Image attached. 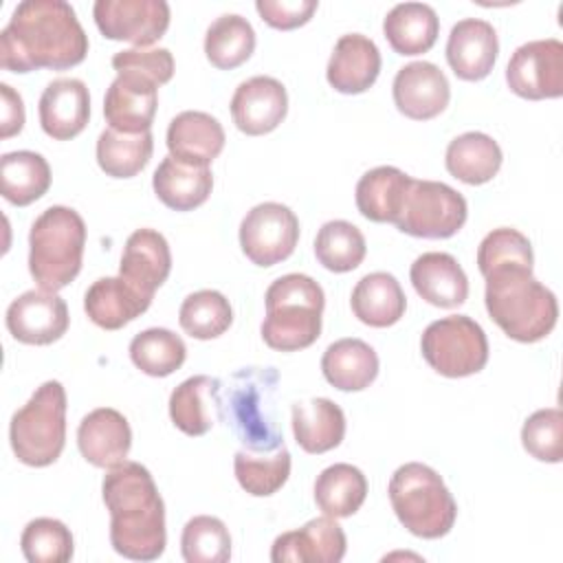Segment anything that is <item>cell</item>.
<instances>
[{"label":"cell","mask_w":563,"mask_h":563,"mask_svg":"<svg viewBox=\"0 0 563 563\" xmlns=\"http://www.w3.org/2000/svg\"><path fill=\"white\" fill-rule=\"evenodd\" d=\"M88 35L64 0H22L0 31V64L11 73L64 70L84 62Z\"/></svg>","instance_id":"1"},{"label":"cell","mask_w":563,"mask_h":563,"mask_svg":"<svg viewBox=\"0 0 563 563\" xmlns=\"http://www.w3.org/2000/svg\"><path fill=\"white\" fill-rule=\"evenodd\" d=\"M110 510V543L132 561H154L165 552V504L152 473L139 462L112 466L101 482Z\"/></svg>","instance_id":"2"},{"label":"cell","mask_w":563,"mask_h":563,"mask_svg":"<svg viewBox=\"0 0 563 563\" xmlns=\"http://www.w3.org/2000/svg\"><path fill=\"white\" fill-rule=\"evenodd\" d=\"M486 310L490 319L515 341L534 343L556 325L559 303L532 268H497L486 277Z\"/></svg>","instance_id":"3"},{"label":"cell","mask_w":563,"mask_h":563,"mask_svg":"<svg viewBox=\"0 0 563 563\" xmlns=\"http://www.w3.org/2000/svg\"><path fill=\"white\" fill-rule=\"evenodd\" d=\"M264 303L266 317L260 332L268 347L297 352L319 339L325 297L310 275L288 273L277 277L266 288Z\"/></svg>","instance_id":"4"},{"label":"cell","mask_w":563,"mask_h":563,"mask_svg":"<svg viewBox=\"0 0 563 563\" xmlns=\"http://www.w3.org/2000/svg\"><path fill=\"white\" fill-rule=\"evenodd\" d=\"M86 246L84 218L64 205L44 209L29 233V271L40 288L57 292L81 271Z\"/></svg>","instance_id":"5"},{"label":"cell","mask_w":563,"mask_h":563,"mask_svg":"<svg viewBox=\"0 0 563 563\" xmlns=\"http://www.w3.org/2000/svg\"><path fill=\"white\" fill-rule=\"evenodd\" d=\"M387 493L398 521L416 537L440 539L455 523L457 504L442 477L427 464L398 466Z\"/></svg>","instance_id":"6"},{"label":"cell","mask_w":563,"mask_h":563,"mask_svg":"<svg viewBox=\"0 0 563 563\" xmlns=\"http://www.w3.org/2000/svg\"><path fill=\"white\" fill-rule=\"evenodd\" d=\"M277 378L273 367H244L229 378L222 411H227L238 440L251 451H275L284 446V431L277 422L275 407Z\"/></svg>","instance_id":"7"},{"label":"cell","mask_w":563,"mask_h":563,"mask_svg":"<svg viewBox=\"0 0 563 563\" xmlns=\"http://www.w3.org/2000/svg\"><path fill=\"white\" fill-rule=\"evenodd\" d=\"M15 457L26 466L53 464L66 442V389L59 380L42 383L9 424Z\"/></svg>","instance_id":"8"},{"label":"cell","mask_w":563,"mask_h":563,"mask_svg":"<svg viewBox=\"0 0 563 563\" xmlns=\"http://www.w3.org/2000/svg\"><path fill=\"white\" fill-rule=\"evenodd\" d=\"M424 361L446 378H462L488 363V339L482 325L466 314L431 321L420 339Z\"/></svg>","instance_id":"9"},{"label":"cell","mask_w":563,"mask_h":563,"mask_svg":"<svg viewBox=\"0 0 563 563\" xmlns=\"http://www.w3.org/2000/svg\"><path fill=\"white\" fill-rule=\"evenodd\" d=\"M466 216L468 207L460 191L446 183L411 178L394 224L413 238L442 240L455 235L464 227Z\"/></svg>","instance_id":"10"},{"label":"cell","mask_w":563,"mask_h":563,"mask_svg":"<svg viewBox=\"0 0 563 563\" xmlns=\"http://www.w3.org/2000/svg\"><path fill=\"white\" fill-rule=\"evenodd\" d=\"M299 220L282 202H260L240 222L242 253L257 266H275L292 255Z\"/></svg>","instance_id":"11"},{"label":"cell","mask_w":563,"mask_h":563,"mask_svg":"<svg viewBox=\"0 0 563 563\" xmlns=\"http://www.w3.org/2000/svg\"><path fill=\"white\" fill-rule=\"evenodd\" d=\"M508 88L523 99L563 95V44L556 37L532 40L515 48L506 66Z\"/></svg>","instance_id":"12"},{"label":"cell","mask_w":563,"mask_h":563,"mask_svg":"<svg viewBox=\"0 0 563 563\" xmlns=\"http://www.w3.org/2000/svg\"><path fill=\"white\" fill-rule=\"evenodd\" d=\"M92 18L108 40H125L136 48H147L167 31L169 4L165 0H97Z\"/></svg>","instance_id":"13"},{"label":"cell","mask_w":563,"mask_h":563,"mask_svg":"<svg viewBox=\"0 0 563 563\" xmlns=\"http://www.w3.org/2000/svg\"><path fill=\"white\" fill-rule=\"evenodd\" d=\"M68 306L51 290L33 288L15 297L7 308V330L26 345H48L68 330Z\"/></svg>","instance_id":"14"},{"label":"cell","mask_w":563,"mask_h":563,"mask_svg":"<svg viewBox=\"0 0 563 563\" xmlns=\"http://www.w3.org/2000/svg\"><path fill=\"white\" fill-rule=\"evenodd\" d=\"M158 106V84L141 73L121 70L103 99V117L112 130L125 134L147 132Z\"/></svg>","instance_id":"15"},{"label":"cell","mask_w":563,"mask_h":563,"mask_svg":"<svg viewBox=\"0 0 563 563\" xmlns=\"http://www.w3.org/2000/svg\"><path fill=\"white\" fill-rule=\"evenodd\" d=\"M288 95L279 79L255 75L242 81L231 97V117L240 132L260 136L273 132L286 117Z\"/></svg>","instance_id":"16"},{"label":"cell","mask_w":563,"mask_h":563,"mask_svg":"<svg viewBox=\"0 0 563 563\" xmlns=\"http://www.w3.org/2000/svg\"><path fill=\"white\" fill-rule=\"evenodd\" d=\"M391 92L396 108L416 121H429L438 117L451 99L446 75L435 64L424 59L398 68Z\"/></svg>","instance_id":"17"},{"label":"cell","mask_w":563,"mask_h":563,"mask_svg":"<svg viewBox=\"0 0 563 563\" xmlns=\"http://www.w3.org/2000/svg\"><path fill=\"white\" fill-rule=\"evenodd\" d=\"M345 532L334 517L310 519L303 528L279 534L271 548L273 563H339L345 556Z\"/></svg>","instance_id":"18"},{"label":"cell","mask_w":563,"mask_h":563,"mask_svg":"<svg viewBox=\"0 0 563 563\" xmlns=\"http://www.w3.org/2000/svg\"><path fill=\"white\" fill-rule=\"evenodd\" d=\"M497 31L482 18H464L453 24L446 40V62L464 81L484 79L497 59Z\"/></svg>","instance_id":"19"},{"label":"cell","mask_w":563,"mask_h":563,"mask_svg":"<svg viewBox=\"0 0 563 563\" xmlns=\"http://www.w3.org/2000/svg\"><path fill=\"white\" fill-rule=\"evenodd\" d=\"M77 446L84 460L92 466L112 468L125 462L132 446V429L121 411L99 407L81 418L77 427Z\"/></svg>","instance_id":"20"},{"label":"cell","mask_w":563,"mask_h":563,"mask_svg":"<svg viewBox=\"0 0 563 563\" xmlns=\"http://www.w3.org/2000/svg\"><path fill=\"white\" fill-rule=\"evenodd\" d=\"M40 125L55 141L77 136L90 117V95L81 79L57 77L40 97Z\"/></svg>","instance_id":"21"},{"label":"cell","mask_w":563,"mask_h":563,"mask_svg":"<svg viewBox=\"0 0 563 563\" xmlns=\"http://www.w3.org/2000/svg\"><path fill=\"white\" fill-rule=\"evenodd\" d=\"M380 73V51L363 33H345L336 40L328 59V84L343 95L365 92Z\"/></svg>","instance_id":"22"},{"label":"cell","mask_w":563,"mask_h":563,"mask_svg":"<svg viewBox=\"0 0 563 563\" xmlns=\"http://www.w3.org/2000/svg\"><path fill=\"white\" fill-rule=\"evenodd\" d=\"M172 253L163 233L136 229L123 246L119 275L139 292L154 299L156 288L169 277Z\"/></svg>","instance_id":"23"},{"label":"cell","mask_w":563,"mask_h":563,"mask_svg":"<svg viewBox=\"0 0 563 563\" xmlns=\"http://www.w3.org/2000/svg\"><path fill=\"white\" fill-rule=\"evenodd\" d=\"M409 279L416 292L431 306L457 308L468 297V279L451 253L429 251L413 260Z\"/></svg>","instance_id":"24"},{"label":"cell","mask_w":563,"mask_h":563,"mask_svg":"<svg viewBox=\"0 0 563 563\" xmlns=\"http://www.w3.org/2000/svg\"><path fill=\"white\" fill-rule=\"evenodd\" d=\"M224 128L220 121L200 110H185L169 121L167 150L174 158L209 167L224 147Z\"/></svg>","instance_id":"25"},{"label":"cell","mask_w":563,"mask_h":563,"mask_svg":"<svg viewBox=\"0 0 563 563\" xmlns=\"http://www.w3.org/2000/svg\"><path fill=\"white\" fill-rule=\"evenodd\" d=\"M222 383L211 376H189L169 396V418L187 435H205L222 416Z\"/></svg>","instance_id":"26"},{"label":"cell","mask_w":563,"mask_h":563,"mask_svg":"<svg viewBox=\"0 0 563 563\" xmlns=\"http://www.w3.org/2000/svg\"><path fill=\"white\" fill-rule=\"evenodd\" d=\"M152 303V297L139 292L132 284L119 277H99L84 295L88 319L103 330H119Z\"/></svg>","instance_id":"27"},{"label":"cell","mask_w":563,"mask_h":563,"mask_svg":"<svg viewBox=\"0 0 563 563\" xmlns=\"http://www.w3.org/2000/svg\"><path fill=\"white\" fill-rule=\"evenodd\" d=\"M152 187L165 207L174 211H191L209 198L213 174L209 167L189 165L167 154L152 176Z\"/></svg>","instance_id":"28"},{"label":"cell","mask_w":563,"mask_h":563,"mask_svg":"<svg viewBox=\"0 0 563 563\" xmlns=\"http://www.w3.org/2000/svg\"><path fill=\"white\" fill-rule=\"evenodd\" d=\"M350 306L354 317L372 328H387L400 321L407 308V297L400 282L385 271L367 273L352 290Z\"/></svg>","instance_id":"29"},{"label":"cell","mask_w":563,"mask_h":563,"mask_svg":"<svg viewBox=\"0 0 563 563\" xmlns=\"http://www.w3.org/2000/svg\"><path fill=\"white\" fill-rule=\"evenodd\" d=\"M321 372L332 387L361 391L378 376V356L374 347L361 339H339L325 347Z\"/></svg>","instance_id":"30"},{"label":"cell","mask_w":563,"mask_h":563,"mask_svg":"<svg viewBox=\"0 0 563 563\" xmlns=\"http://www.w3.org/2000/svg\"><path fill=\"white\" fill-rule=\"evenodd\" d=\"M292 433L306 453H325L341 444L345 435V413L330 398L295 402Z\"/></svg>","instance_id":"31"},{"label":"cell","mask_w":563,"mask_h":563,"mask_svg":"<svg viewBox=\"0 0 563 563\" xmlns=\"http://www.w3.org/2000/svg\"><path fill=\"white\" fill-rule=\"evenodd\" d=\"M383 33L398 55H420L435 44L440 20L431 4L400 2L387 11Z\"/></svg>","instance_id":"32"},{"label":"cell","mask_w":563,"mask_h":563,"mask_svg":"<svg viewBox=\"0 0 563 563\" xmlns=\"http://www.w3.org/2000/svg\"><path fill=\"white\" fill-rule=\"evenodd\" d=\"M504 154L499 143L484 132H464L455 136L444 154L451 176L466 185H484L497 176Z\"/></svg>","instance_id":"33"},{"label":"cell","mask_w":563,"mask_h":563,"mask_svg":"<svg viewBox=\"0 0 563 563\" xmlns=\"http://www.w3.org/2000/svg\"><path fill=\"white\" fill-rule=\"evenodd\" d=\"M411 176L391 165H380L361 176L356 183V207L372 222H396Z\"/></svg>","instance_id":"34"},{"label":"cell","mask_w":563,"mask_h":563,"mask_svg":"<svg viewBox=\"0 0 563 563\" xmlns=\"http://www.w3.org/2000/svg\"><path fill=\"white\" fill-rule=\"evenodd\" d=\"M51 187V167L46 158L31 150L7 152L0 158V189L4 200L26 207L42 198Z\"/></svg>","instance_id":"35"},{"label":"cell","mask_w":563,"mask_h":563,"mask_svg":"<svg viewBox=\"0 0 563 563\" xmlns=\"http://www.w3.org/2000/svg\"><path fill=\"white\" fill-rule=\"evenodd\" d=\"M367 497V479L361 468L339 462L323 468L314 479V501L328 517H352Z\"/></svg>","instance_id":"36"},{"label":"cell","mask_w":563,"mask_h":563,"mask_svg":"<svg viewBox=\"0 0 563 563\" xmlns=\"http://www.w3.org/2000/svg\"><path fill=\"white\" fill-rule=\"evenodd\" d=\"M253 48L255 31L240 13H222L205 33V55L220 70H231L244 64Z\"/></svg>","instance_id":"37"},{"label":"cell","mask_w":563,"mask_h":563,"mask_svg":"<svg viewBox=\"0 0 563 563\" xmlns=\"http://www.w3.org/2000/svg\"><path fill=\"white\" fill-rule=\"evenodd\" d=\"M154 136L152 132L125 134L106 128L97 139V163L112 178L136 176L152 158Z\"/></svg>","instance_id":"38"},{"label":"cell","mask_w":563,"mask_h":563,"mask_svg":"<svg viewBox=\"0 0 563 563\" xmlns=\"http://www.w3.org/2000/svg\"><path fill=\"white\" fill-rule=\"evenodd\" d=\"M233 471L249 495L268 497L286 484L290 475V453L286 446L275 451L242 449L233 457Z\"/></svg>","instance_id":"39"},{"label":"cell","mask_w":563,"mask_h":563,"mask_svg":"<svg viewBox=\"0 0 563 563\" xmlns=\"http://www.w3.org/2000/svg\"><path fill=\"white\" fill-rule=\"evenodd\" d=\"M365 253L367 246L361 229L347 220H330L317 231L314 255L332 273L354 271L365 260Z\"/></svg>","instance_id":"40"},{"label":"cell","mask_w":563,"mask_h":563,"mask_svg":"<svg viewBox=\"0 0 563 563\" xmlns=\"http://www.w3.org/2000/svg\"><path fill=\"white\" fill-rule=\"evenodd\" d=\"M180 328L200 341L216 339L233 323V310L229 299L211 288L187 295L178 310Z\"/></svg>","instance_id":"41"},{"label":"cell","mask_w":563,"mask_h":563,"mask_svg":"<svg viewBox=\"0 0 563 563\" xmlns=\"http://www.w3.org/2000/svg\"><path fill=\"white\" fill-rule=\"evenodd\" d=\"M185 341L167 328H147L130 341V358L147 376H169L185 363Z\"/></svg>","instance_id":"42"},{"label":"cell","mask_w":563,"mask_h":563,"mask_svg":"<svg viewBox=\"0 0 563 563\" xmlns=\"http://www.w3.org/2000/svg\"><path fill=\"white\" fill-rule=\"evenodd\" d=\"M180 552L187 563H227L231 559L229 528L211 515L191 517L180 534Z\"/></svg>","instance_id":"43"},{"label":"cell","mask_w":563,"mask_h":563,"mask_svg":"<svg viewBox=\"0 0 563 563\" xmlns=\"http://www.w3.org/2000/svg\"><path fill=\"white\" fill-rule=\"evenodd\" d=\"M20 548L29 563H66L75 552L70 530L53 517H37L29 521L22 530Z\"/></svg>","instance_id":"44"},{"label":"cell","mask_w":563,"mask_h":563,"mask_svg":"<svg viewBox=\"0 0 563 563\" xmlns=\"http://www.w3.org/2000/svg\"><path fill=\"white\" fill-rule=\"evenodd\" d=\"M530 240L510 227L493 229L477 246V268L486 277L497 268H532Z\"/></svg>","instance_id":"45"},{"label":"cell","mask_w":563,"mask_h":563,"mask_svg":"<svg viewBox=\"0 0 563 563\" xmlns=\"http://www.w3.org/2000/svg\"><path fill=\"white\" fill-rule=\"evenodd\" d=\"M523 449L539 462L563 460V413L556 407L534 411L521 427Z\"/></svg>","instance_id":"46"},{"label":"cell","mask_w":563,"mask_h":563,"mask_svg":"<svg viewBox=\"0 0 563 563\" xmlns=\"http://www.w3.org/2000/svg\"><path fill=\"white\" fill-rule=\"evenodd\" d=\"M112 68L117 73L121 70L141 73L161 86V84H167L174 75V57L167 48H125L114 53Z\"/></svg>","instance_id":"47"},{"label":"cell","mask_w":563,"mask_h":563,"mask_svg":"<svg viewBox=\"0 0 563 563\" xmlns=\"http://www.w3.org/2000/svg\"><path fill=\"white\" fill-rule=\"evenodd\" d=\"M317 0H257L255 9L273 29H297L306 24L317 11Z\"/></svg>","instance_id":"48"},{"label":"cell","mask_w":563,"mask_h":563,"mask_svg":"<svg viewBox=\"0 0 563 563\" xmlns=\"http://www.w3.org/2000/svg\"><path fill=\"white\" fill-rule=\"evenodd\" d=\"M0 136L9 139L24 125V103L20 92H15L9 84H0Z\"/></svg>","instance_id":"49"}]
</instances>
